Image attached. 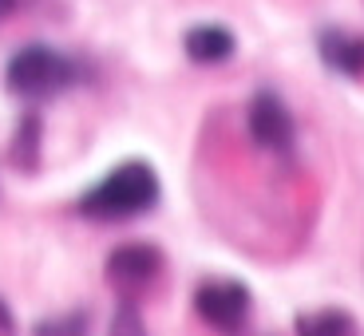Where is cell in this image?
I'll list each match as a JSON object with an SVG mask.
<instances>
[{"label": "cell", "instance_id": "13", "mask_svg": "<svg viewBox=\"0 0 364 336\" xmlns=\"http://www.w3.org/2000/svg\"><path fill=\"white\" fill-rule=\"evenodd\" d=\"M12 9H16V0H0V20L9 16V12H12Z\"/></svg>", "mask_w": 364, "mask_h": 336}, {"label": "cell", "instance_id": "1", "mask_svg": "<svg viewBox=\"0 0 364 336\" xmlns=\"http://www.w3.org/2000/svg\"><path fill=\"white\" fill-rule=\"evenodd\" d=\"M155 206H159V174L139 158L119 163L80 198V214L95 222H127Z\"/></svg>", "mask_w": 364, "mask_h": 336}, {"label": "cell", "instance_id": "8", "mask_svg": "<svg viewBox=\"0 0 364 336\" xmlns=\"http://www.w3.org/2000/svg\"><path fill=\"white\" fill-rule=\"evenodd\" d=\"M297 336H360V325L348 309H313L297 317Z\"/></svg>", "mask_w": 364, "mask_h": 336}, {"label": "cell", "instance_id": "5", "mask_svg": "<svg viewBox=\"0 0 364 336\" xmlns=\"http://www.w3.org/2000/svg\"><path fill=\"white\" fill-rule=\"evenodd\" d=\"M246 127H250V139H254L262 151H273V155L289 151V146H293V135H297L289 107H285V103L273 95V91H262V95H254V99H250Z\"/></svg>", "mask_w": 364, "mask_h": 336}, {"label": "cell", "instance_id": "3", "mask_svg": "<svg viewBox=\"0 0 364 336\" xmlns=\"http://www.w3.org/2000/svg\"><path fill=\"white\" fill-rule=\"evenodd\" d=\"M254 309V297L242 281H230V277H210L194 289V313L206 320L214 332L222 336H237L250 320Z\"/></svg>", "mask_w": 364, "mask_h": 336}, {"label": "cell", "instance_id": "11", "mask_svg": "<svg viewBox=\"0 0 364 336\" xmlns=\"http://www.w3.org/2000/svg\"><path fill=\"white\" fill-rule=\"evenodd\" d=\"M36 336H87V317H83V313H72V317L40 320Z\"/></svg>", "mask_w": 364, "mask_h": 336}, {"label": "cell", "instance_id": "9", "mask_svg": "<svg viewBox=\"0 0 364 336\" xmlns=\"http://www.w3.org/2000/svg\"><path fill=\"white\" fill-rule=\"evenodd\" d=\"M40 115L28 111L16 123V135H12V166L16 170H36L40 166Z\"/></svg>", "mask_w": 364, "mask_h": 336}, {"label": "cell", "instance_id": "10", "mask_svg": "<svg viewBox=\"0 0 364 336\" xmlns=\"http://www.w3.org/2000/svg\"><path fill=\"white\" fill-rule=\"evenodd\" d=\"M107 336H146V328H143V317H139V309L131 305V300H123L115 309V317H111V328H107Z\"/></svg>", "mask_w": 364, "mask_h": 336}, {"label": "cell", "instance_id": "4", "mask_svg": "<svg viewBox=\"0 0 364 336\" xmlns=\"http://www.w3.org/2000/svg\"><path fill=\"white\" fill-rule=\"evenodd\" d=\"M163 265H166V257L159 246H151V242H123L107 257V281H111V289L135 297V293L151 289L163 277Z\"/></svg>", "mask_w": 364, "mask_h": 336}, {"label": "cell", "instance_id": "2", "mask_svg": "<svg viewBox=\"0 0 364 336\" xmlns=\"http://www.w3.org/2000/svg\"><path fill=\"white\" fill-rule=\"evenodd\" d=\"M72 75H75V67L55 48L32 44V48H20L9 60L4 83H9V91L20 95V99H48L55 91H64L72 83Z\"/></svg>", "mask_w": 364, "mask_h": 336}, {"label": "cell", "instance_id": "12", "mask_svg": "<svg viewBox=\"0 0 364 336\" xmlns=\"http://www.w3.org/2000/svg\"><path fill=\"white\" fill-rule=\"evenodd\" d=\"M0 336H16V320H12L9 305L0 300Z\"/></svg>", "mask_w": 364, "mask_h": 336}, {"label": "cell", "instance_id": "7", "mask_svg": "<svg viewBox=\"0 0 364 336\" xmlns=\"http://www.w3.org/2000/svg\"><path fill=\"white\" fill-rule=\"evenodd\" d=\"M182 48H186V55H191L194 64L214 67V64H226L230 55H234L237 40H234V32L222 28V24H194L191 32H186V40H182Z\"/></svg>", "mask_w": 364, "mask_h": 336}, {"label": "cell", "instance_id": "6", "mask_svg": "<svg viewBox=\"0 0 364 336\" xmlns=\"http://www.w3.org/2000/svg\"><path fill=\"white\" fill-rule=\"evenodd\" d=\"M317 48H321V60H325L333 72L353 75V80L364 75V36H356V32H341V28H328V32H321Z\"/></svg>", "mask_w": 364, "mask_h": 336}]
</instances>
